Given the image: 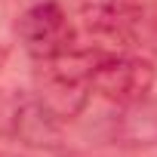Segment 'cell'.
I'll list each match as a JSON object with an SVG mask.
<instances>
[{"instance_id":"obj_1","label":"cell","mask_w":157,"mask_h":157,"mask_svg":"<svg viewBox=\"0 0 157 157\" xmlns=\"http://www.w3.org/2000/svg\"><path fill=\"white\" fill-rule=\"evenodd\" d=\"M93 62L86 52L68 49L56 59L40 62L37 71V99L59 117L68 120L74 114H80L90 96V71Z\"/></svg>"},{"instance_id":"obj_2","label":"cell","mask_w":157,"mask_h":157,"mask_svg":"<svg viewBox=\"0 0 157 157\" xmlns=\"http://www.w3.org/2000/svg\"><path fill=\"white\" fill-rule=\"evenodd\" d=\"M154 65L136 56H99L90 71V90L123 108L142 105L154 90Z\"/></svg>"},{"instance_id":"obj_3","label":"cell","mask_w":157,"mask_h":157,"mask_svg":"<svg viewBox=\"0 0 157 157\" xmlns=\"http://www.w3.org/2000/svg\"><path fill=\"white\" fill-rule=\"evenodd\" d=\"M19 40L31 59L46 62L74 49V25L56 0H43V3H34L31 10L22 13Z\"/></svg>"},{"instance_id":"obj_4","label":"cell","mask_w":157,"mask_h":157,"mask_svg":"<svg viewBox=\"0 0 157 157\" xmlns=\"http://www.w3.org/2000/svg\"><path fill=\"white\" fill-rule=\"evenodd\" d=\"M0 157H16V154H6V151H0Z\"/></svg>"}]
</instances>
